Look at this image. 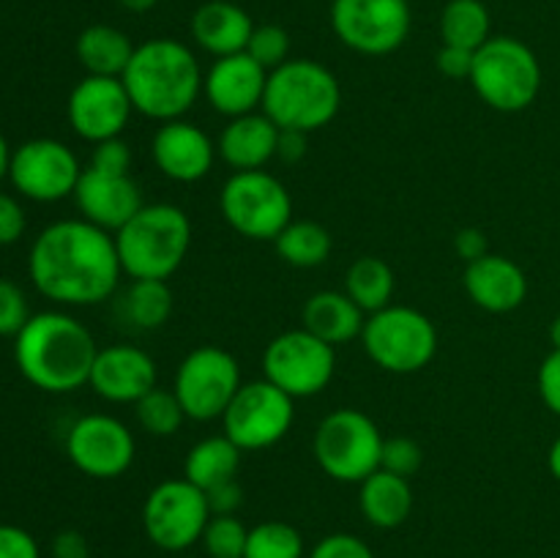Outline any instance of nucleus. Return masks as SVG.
<instances>
[{
    "mask_svg": "<svg viewBox=\"0 0 560 558\" xmlns=\"http://www.w3.org/2000/svg\"><path fill=\"white\" fill-rule=\"evenodd\" d=\"M295 421V399L271 381L241 383L222 416V430L241 452H262L282 441Z\"/></svg>",
    "mask_w": 560,
    "mask_h": 558,
    "instance_id": "obj_13",
    "label": "nucleus"
},
{
    "mask_svg": "<svg viewBox=\"0 0 560 558\" xmlns=\"http://www.w3.org/2000/svg\"><path fill=\"white\" fill-rule=\"evenodd\" d=\"M98 345L91 328L74 315L47 310L31 315L14 337V361L31 386L47 394H69L88 386Z\"/></svg>",
    "mask_w": 560,
    "mask_h": 558,
    "instance_id": "obj_2",
    "label": "nucleus"
},
{
    "mask_svg": "<svg viewBox=\"0 0 560 558\" xmlns=\"http://www.w3.org/2000/svg\"><path fill=\"white\" fill-rule=\"evenodd\" d=\"M306 558H375V553L361 536L331 534L317 542Z\"/></svg>",
    "mask_w": 560,
    "mask_h": 558,
    "instance_id": "obj_39",
    "label": "nucleus"
},
{
    "mask_svg": "<svg viewBox=\"0 0 560 558\" xmlns=\"http://www.w3.org/2000/svg\"><path fill=\"white\" fill-rule=\"evenodd\" d=\"M539 394L541 403L552 410V414L560 416V350H552L539 367Z\"/></svg>",
    "mask_w": 560,
    "mask_h": 558,
    "instance_id": "obj_43",
    "label": "nucleus"
},
{
    "mask_svg": "<svg viewBox=\"0 0 560 558\" xmlns=\"http://www.w3.org/2000/svg\"><path fill=\"white\" fill-rule=\"evenodd\" d=\"M202 69L195 53L175 38H151L137 44L124 71L135 113L167 124L189 113L202 96Z\"/></svg>",
    "mask_w": 560,
    "mask_h": 558,
    "instance_id": "obj_3",
    "label": "nucleus"
},
{
    "mask_svg": "<svg viewBox=\"0 0 560 558\" xmlns=\"http://www.w3.org/2000/svg\"><path fill=\"white\" fill-rule=\"evenodd\" d=\"M66 454L91 479H118L135 465V432L109 414H85L66 432Z\"/></svg>",
    "mask_w": 560,
    "mask_h": 558,
    "instance_id": "obj_16",
    "label": "nucleus"
},
{
    "mask_svg": "<svg viewBox=\"0 0 560 558\" xmlns=\"http://www.w3.org/2000/svg\"><path fill=\"white\" fill-rule=\"evenodd\" d=\"M31 282L60 306H96L118 290L120 268L115 235L85 219H60L36 235L27 257Z\"/></svg>",
    "mask_w": 560,
    "mask_h": 558,
    "instance_id": "obj_1",
    "label": "nucleus"
},
{
    "mask_svg": "<svg viewBox=\"0 0 560 558\" xmlns=\"http://www.w3.org/2000/svg\"><path fill=\"white\" fill-rule=\"evenodd\" d=\"M11 148L9 142H5V137L0 135V184H3L5 178H9V167H11Z\"/></svg>",
    "mask_w": 560,
    "mask_h": 558,
    "instance_id": "obj_50",
    "label": "nucleus"
},
{
    "mask_svg": "<svg viewBox=\"0 0 560 558\" xmlns=\"http://www.w3.org/2000/svg\"><path fill=\"white\" fill-rule=\"evenodd\" d=\"M277 255L293 268H317L331 255V233L312 219H293L273 241Z\"/></svg>",
    "mask_w": 560,
    "mask_h": 558,
    "instance_id": "obj_30",
    "label": "nucleus"
},
{
    "mask_svg": "<svg viewBox=\"0 0 560 558\" xmlns=\"http://www.w3.org/2000/svg\"><path fill=\"white\" fill-rule=\"evenodd\" d=\"M131 98L120 77L85 74L69 93L66 115L77 137L85 142H104L120 137L129 126Z\"/></svg>",
    "mask_w": 560,
    "mask_h": 558,
    "instance_id": "obj_17",
    "label": "nucleus"
},
{
    "mask_svg": "<svg viewBox=\"0 0 560 558\" xmlns=\"http://www.w3.org/2000/svg\"><path fill=\"white\" fill-rule=\"evenodd\" d=\"M151 153L164 178L175 184H197L211 173L219 151L206 129L178 118L159 124L151 140Z\"/></svg>",
    "mask_w": 560,
    "mask_h": 558,
    "instance_id": "obj_20",
    "label": "nucleus"
},
{
    "mask_svg": "<svg viewBox=\"0 0 560 558\" xmlns=\"http://www.w3.org/2000/svg\"><path fill=\"white\" fill-rule=\"evenodd\" d=\"M55 558H88V542L80 531H60L52 539Z\"/></svg>",
    "mask_w": 560,
    "mask_h": 558,
    "instance_id": "obj_48",
    "label": "nucleus"
},
{
    "mask_svg": "<svg viewBox=\"0 0 560 558\" xmlns=\"http://www.w3.org/2000/svg\"><path fill=\"white\" fill-rule=\"evenodd\" d=\"M175 310V295L167 279H131L124 295V312L131 326L142 332H156L170 321Z\"/></svg>",
    "mask_w": 560,
    "mask_h": 558,
    "instance_id": "obj_31",
    "label": "nucleus"
},
{
    "mask_svg": "<svg viewBox=\"0 0 560 558\" xmlns=\"http://www.w3.org/2000/svg\"><path fill=\"white\" fill-rule=\"evenodd\" d=\"M31 321L27 295L11 279L0 277V337H16L22 326Z\"/></svg>",
    "mask_w": 560,
    "mask_h": 558,
    "instance_id": "obj_37",
    "label": "nucleus"
},
{
    "mask_svg": "<svg viewBox=\"0 0 560 558\" xmlns=\"http://www.w3.org/2000/svg\"><path fill=\"white\" fill-rule=\"evenodd\" d=\"M364 323L366 312L345 290H317L304 301V310H301V328L334 348L350 339H361Z\"/></svg>",
    "mask_w": 560,
    "mask_h": 558,
    "instance_id": "obj_25",
    "label": "nucleus"
},
{
    "mask_svg": "<svg viewBox=\"0 0 560 558\" xmlns=\"http://www.w3.org/2000/svg\"><path fill=\"white\" fill-rule=\"evenodd\" d=\"M435 63L438 71H441L443 77H448V80H470V71H474V53H470V49L443 44Z\"/></svg>",
    "mask_w": 560,
    "mask_h": 558,
    "instance_id": "obj_44",
    "label": "nucleus"
},
{
    "mask_svg": "<svg viewBox=\"0 0 560 558\" xmlns=\"http://www.w3.org/2000/svg\"><path fill=\"white\" fill-rule=\"evenodd\" d=\"M547 465H550V474L560 481V438L550 446V454H547Z\"/></svg>",
    "mask_w": 560,
    "mask_h": 558,
    "instance_id": "obj_51",
    "label": "nucleus"
},
{
    "mask_svg": "<svg viewBox=\"0 0 560 558\" xmlns=\"http://www.w3.org/2000/svg\"><path fill=\"white\" fill-rule=\"evenodd\" d=\"M454 249H457V255L463 257L465 263H474V260H479V257H485L487 252H490L485 230H479V228L457 230V235H454Z\"/></svg>",
    "mask_w": 560,
    "mask_h": 558,
    "instance_id": "obj_46",
    "label": "nucleus"
},
{
    "mask_svg": "<svg viewBox=\"0 0 560 558\" xmlns=\"http://www.w3.org/2000/svg\"><path fill=\"white\" fill-rule=\"evenodd\" d=\"M383 432L364 410L337 408L323 416L312 438V454L323 474L345 485H361L381 468Z\"/></svg>",
    "mask_w": 560,
    "mask_h": 558,
    "instance_id": "obj_7",
    "label": "nucleus"
},
{
    "mask_svg": "<svg viewBox=\"0 0 560 558\" xmlns=\"http://www.w3.org/2000/svg\"><path fill=\"white\" fill-rule=\"evenodd\" d=\"M219 211L244 239L277 241V235L293 222V197L268 170H244L224 181Z\"/></svg>",
    "mask_w": 560,
    "mask_h": 558,
    "instance_id": "obj_9",
    "label": "nucleus"
},
{
    "mask_svg": "<svg viewBox=\"0 0 560 558\" xmlns=\"http://www.w3.org/2000/svg\"><path fill=\"white\" fill-rule=\"evenodd\" d=\"M463 284L468 299L492 315L520 310L528 299V277L523 268L512 257L492 255V252L465 266Z\"/></svg>",
    "mask_w": 560,
    "mask_h": 558,
    "instance_id": "obj_22",
    "label": "nucleus"
},
{
    "mask_svg": "<svg viewBox=\"0 0 560 558\" xmlns=\"http://www.w3.org/2000/svg\"><path fill=\"white\" fill-rule=\"evenodd\" d=\"M115 246L129 279H170L189 255L191 219L173 202H145L115 233Z\"/></svg>",
    "mask_w": 560,
    "mask_h": 558,
    "instance_id": "obj_4",
    "label": "nucleus"
},
{
    "mask_svg": "<svg viewBox=\"0 0 560 558\" xmlns=\"http://www.w3.org/2000/svg\"><path fill=\"white\" fill-rule=\"evenodd\" d=\"M337 372V348L306 328L277 334L262 350V377L293 399L326 392Z\"/></svg>",
    "mask_w": 560,
    "mask_h": 558,
    "instance_id": "obj_10",
    "label": "nucleus"
},
{
    "mask_svg": "<svg viewBox=\"0 0 560 558\" xmlns=\"http://www.w3.org/2000/svg\"><path fill=\"white\" fill-rule=\"evenodd\" d=\"M468 82L487 107L498 113H523L541 91V63L520 38L490 36L474 53Z\"/></svg>",
    "mask_w": 560,
    "mask_h": 558,
    "instance_id": "obj_6",
    "label": "nucleus"
},
{
    "mask_svg": "<svg viewBox=\"0 0 560 558\" xmlns=\"http://www.w3.org/2000/svg\"><path fill=\"white\" fill-rule=\"evenodd\" d=\"M211 507L206 490L189 479H164L148 492L142 503V528L159 550L180 553L202 539Z\"/></svg>",
    "mask_w": 560,
    "mask_h": 558,
    "instance_id": "obj_12",
    "label": "nucleus"
},
{
    "mask_svg": "<svg viewBox=\"0 0 560 558\" xmlns=\"http://www.w3.org/2000/svg\"><path fill=\"white\" fill-rule=\"evenodd\" d=\"M74 202L82 219L107 233H118L142 206V189L131 175L104 173L88 164L74 189Z\"/></svg>",
    "mask_w": 560,
    "mask_h": 558,
    "instance_id": "obj_21",
    "label": "nucleus"
},
{
    "mask_svg": "<svg viewBox=\"0 0 560 558\" xmlns=\"http://www.w3.org/2000/svg\"><path fill=\"white\" fill-rule=\"evenodd\" d=\"M279 126L266 113H249L230 118L217 142V151L235 173L244 170H266L277 159Z\"/></svg>",
    "mask_w": 560,
    "mask_h": 558,
    "instance_id": "obj_23",
    "label": "nucleus"
},
{
    "mask_svg": "<svg viewBox=\"0 0 560 558\" xmlns=\"http://www.w3.org/2000/svg\"><path fill=\"white\" fill-rule=\"evenodd\" d=\"M413 14L408 0H331V27L359 55L383 58L408 42Z\"/></svg>",
    "mask_w": 560,
    "mask_h": 558,
    "instance_id": "obj_14",
    "label": "nucleus"
},
{
    "mask_svg": "<svg viewBox=\"0 0 560 558\" xmlns=\"http://www.w3.org/2000/svg\"><path fill=\"white\" fill-rule=\"evenodd\" d=\"M244 558H304V536L295 525L266 520L249 528Z\"/></svg>",
    "mask_w": 560,
    "mask_h": 558,
    "instance_id": "obj_34",
    "label": "nucleus"
},
{
    "mask_svg": "<svg viewBox=\"0 0 560 558\" xmlns=\"http://www.w3.org/2000/svg\"><path fill=\"white\" fill-rule=\"evenodd\" d=\"M241 383V367L230 350L219 345H200L189 350L175 370L173 392L186 419L213 421L222 419Z\"/></svg>",
    "mask_w": 560,
    "mask_h": 558,
    "instance_id": "obj_11",
    "label": "nucleus"
},
{
    "mask_svg": "<svg viewBox=\"0 0 560 558\" xmlns=\"http://www.w3.org/2000/svg\"><path fill=\"white\" fill-rule=\"evenodd\" d=\"M268 71L249 53H235L228 58H213L211 69L202 77V96L224 118L257 113L266 96Z\"/></svg>",
    "mask_w": 560,
    "mask_h": 558,
    "instance_id": "obj_18",
    "label": "nucleus"
},
{
    "mask_svg": "<svg viewBox=\"0 0 560 558\" xmlns=\"http://www.w3.org/2000/svg\"><path fill=\"white\" fill-rule=\"evenodd\" d=\"M241 449L230 441L228 435H211L197 441L186 452L184 460V479L197 485L200 490H213L217 485L235 479L241 468Z\"/></svg>",
    "mask_w": 560,
    "mask_h": 558,
    "instance_id": "obj_28",
    "label": "nucleus"
},
{
    "mask_svg": "<svg viewBox=\"0 0 560 558\" xmlns=\"http://www.w3.org/2000/svg\"><path fill=\"white\" fill-rule=\"evenodd\" d=\"M208 507H211V514H235L238 512L241 501H244V490L235 479L224 481V485H217L213 490L206 492Z\"/></svg>",
    "mask_w": 560,
    "mask_h": 558,
    "instance_id": "obj_45",
    "label": "nucleus"
},
{
    "mask_svg": "<svg viewBox=\"0 0 560 558\" xmlns=\"http://www.w3.org/2000/svg\"><path fill=\"white\" fill-rule=\"evenodd\" d=\"M82 164L66 142L36 137L11 153L9 181L22 197L33 202H58L74 197Z\"/></svg>",
    "mask_w": 560,
    "mask_h": 558,
    "instance_id": "obj_15",
    "label": "nucleus"
},
{
    "mask_svg": "<svg viewBox=\"0 0 560 558\" xmlns=\"http://www.w3.org/2000/svg\"><path fill=\"white\" fill-rule=\"evenodd\" d=\"M394 271L383 257H359L353 260V266L345 274V293L366 312V315H375V312L386 310L392 304L394 295Z\"/></svg>",
    "mask_w": 560,
    "mask_h": 558,
    "instance_id": "obj_29",
    "label": "nucleus"
},
{
    "mask_svg": "<svg viewBox=\"0 0 560 558\" xmlns=\"http://www.w3.org/2000/svg\"><path fill=\"white\" fill-rule=\"evenodd\" d=\"M249 528L235 514H211L202 531V547L211 558H244Z\"/></svg>",
    "mask_w": 560,
    "mask_h": 558,
    "instance_id": "obj_35",
    "label": "nucleus"
},
{
    "mask_svg": "<svg viewBox=\"0 0 560 558\" xmlns=\"http://www.w3.org/2000/svg\"><path fill=\"white\" fill-rule=\"evenodd\" d=\"M490 11L481 0H448L441 14V38L448 47L476 53L490 38Z\"/></svg>",
    "mask_w": 560,
    "mask_h": 558,
    "instance_id": "obj_32",
    "label": "nucleus"
},
{
    "mask_svg": "<svg viewBox=\"0 0 560 558\" xmlns=\"http://www.w3.org/2000/svg\"><path fill=\"white\" fill-rule=\"evenodd\" d=\"M361 345L381 370L392 375H413L435 359L438 328L421 310L388 304L386 310L366 315Z\"/></svg>",
    "mask_w": 560,
    "mask_h": 558,
    "instance_id": "obj_8",
    "label": "nucleus"
},
{
    "mask_svg": "<svg viewBox=\"0 0 560 558\" xmlns=\"http://www.w3.org/2000/svg\"><path fill=\"white\" fill-rule=\"evenodd\" d=\"M0 558H42L38 542L20 525L0 523Z\"/></svg>",
    "mask_w": 560,
    "mask_h": 558,
    "instance_id": "obj_42",
    "label": "nucleus"
},
{
    "mask_svg": "<svg viewBox=\"0 0 560 558\" xmlns=\"http://www.w3.org/2000/svg\"><path fill=\"white\" fill-rule=\"evenodd\" d=\"M306 153V135L304 131H293V129H279V146H277V159L282 162L295 164L301 162Z\"/></svg>",
    "mask_w": 560,
    "mask_h": 558,
    "instance_id": "obj_47",
    "label": "nucleus"
},
{
    "mask_svg": "<svg viewBox=\"0 0 560 558\" xmlns=\"http://www.w3.org/2000/svg\"><path fill=\"white\" fill-rule=\"evenodd\" d=\"M120 9L131 11V14H145V11L156 9L159 0H118Z\"/></svg>",
    "mask_w": 560,
    "mask_h": 558,
    "instance_id": "obj_49",
    "label": "nucleus"
},
{
    "mask_svg": "<svg viewBox=\"0 0 560 558\" xmlns=\"http://www.w3.org/2000/svg\"><path fill=\"white\" fill-rule=\"evenodd\" d=\"M25 208L20 206V200L14 195L0 191V246L16 244L25 235Z\"/></svg>",
    "mask_w": 560,
    "mask_h": 558,
    "instance_id": "obj_41",
    "label": "nucleus"
},
{
    "mask_svg": "<svg viewBox=\"0 0 560 558\" xmlns=\"http://www.w3.org/2000/svg\"><path fill=\"white\" fill-rule=\"evenodd\" d=\"M91 167L104 170V173L129 175V167H131L129 146H126L120 137L96 142V146H93V153H91Z\"/></svg>",
    "mask_w": 560,
    "mask_h": 558,
    "instance_id": "obj_40",
    "label": "nucleus"
},
{
    "mask_svg": "<svg viewBox=\"0 0 560 558\" xmlns=\"http://www.w3.org/2000/svg\"><path fill=\"white\" fill-rule=\"evenodd\" d=\"M359 509L375 528H399L413 512V487L408 476L377 468L359 485Z\"/></svg>",
    "mask_w": 560,
    "mask_h": 558,
    "instance_id": "obj_26",
    "label": "nucleus"
},
{
    "mask_svg": "<svg viewBox=\"0 0 560 558\" xmlns=\"http://www.w3.org/2000/svg\"><path fill=\"white\" fill-rule=\"evenodd\" d=\"M421 460H424V454H421V446L413 441V438L397 435L383 441L381 468L392 470V474L408 476L410 479V476L421 468Z\"/></svg>",
    "mask_w": 560,
    "mask_h": 558,
    "instance_id": "obj_38",
    "label": "nucleus"
},
{
    "mask_svg": "<svg viewBox=\"0 0 560 558\" xmlns=\"http://www.w3.org/2000/svg\"><path fill=\"white\" fill-rule=\"evenodd\" d=\"M255 22L230 0H208L191 14V38L202 53L213 58H228V55L246 53Z\"/></svg>",
    "mask_w": 560,
    "mask_h": 558,
    "instance_id": "obj_24",
    "label": "nucleus"
},
{
    "mask_svg": "<svg viewBox=\"0 0 560 558\" xmlns=\"http://www.w3.org/2000/svg\"><path fill=\"white\" fill-rule=\"evenodd\" d=\"M137 425L153 438H170L180 430L186 421L184 408H180L178 397L173 388H151L142 399L135 403Z\"/></svg>",
    "mask_w": 560,
    "mask_h": 558,
    "instance_id": "obj_33",
    "label": "nucleus"
},
{
    "mask_svg": "<svg viewBox=\"0 0 560 558\" xmlns=\"http://www.w3.org/2000/svg\"><path fill=\"white\" fill-rule=\"evenodd\" d=\"M550 342H552V350H560V315L552 321V326H550Z\"/></svg>",
    "mask_w": 560,
    "mask_h": 558,
    "instance_id": "obj_52",
    "label": "nucleus"
},
{
    "mask_svg": "<svg viewBox=\"0 0 560 558\" xmlns=\"http://www.w3.org/2000/svg\"><path fill=\"white\" fill-rule=\"evenodd\" d=\"M137 44L126 36L120 27L113 25H88L77 36L74 53L82 69L93 77H124Z\"/></svg>",
    "mask_w": 560,
    "mask_h": 558,
    "instance_id": "obj_27",
    "label": "nucleus"
},
{
    "mask_svg": "<svg viewBox=\"0 0 560 558\" xmlns=\"http://www.w3.org/2000/svg\"><path fill=\"white\" fill-rule=\"evenodd\" d=\"M156 361L148 350L137 348V345L115 342L107 348H98L88 386L107 403L135 405L151 388H156Z\"/></svg>",
    "mask_w": 560,
    "mask_h": 558,
    "instance_id": "obj_19",
    "label": "nucleus"
},
{
    "mask_svg": "<svg viewBox=\"0 0 560 558\" xmlns=\"http://www.w3.org/2000/svg\"><path fill=\"white\" fill-rule=\"evenodd\" d=\"M342 107L337 74L312 58H290L268 71L262 113L279 126L312 135L331 124Z\"/></svg>",
    "mask_w": 560,
    "mask_h": 558,
    "instance_id": "obj_5",
    "label": "nucleus"
},
{
    "mask_svg": "<svg viewBox=\"0 0 560 558\" xmlns=\"http://www.w3.org/2000/svg\"><path fill=\"white\" fill-rule=\"evenodd\" d=\"M246 53L257 60L266 71L279 69L290 60V36L282 25H255Z\"/></svg>",
    "mask_w": 560,
    "mask_h": 558,
    "instance_id": "obj_36",
    "label": "nucleus"
}]
</instances>
